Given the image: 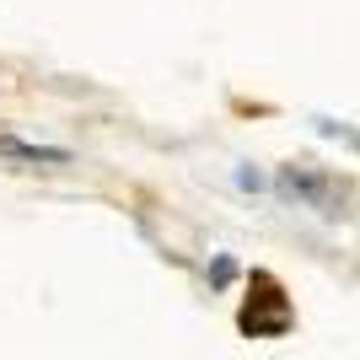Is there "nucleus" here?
<instances>
[{"label": "nucleus", "mask_w": 360, "mask_h": 360, "mask_svg": "<svg viewBox=\"0 0 360 360\" xmlns=\"http://www.w3.org/2000/svg\"><path fill=\"white\" fill-rule=\"evenodd\" d=\"M253 290H258V296H248V307H242V317H237V328L248 333V339L285 333V328H290V301H285V290H280V280H274V274H253Z\"/></svg>", "instance_id": "nucleus-1"}, {"label": "nucleus", "mask_w": 360, "mask_h": 360, "mask_svg": "<svg viewBox=\"0 0 360 360\" xmlns=\"http://www.w3.org/2000/svg\"><path fill=\"white\" fill-rule=\"evenodd\" d=\"M280 188H285L290 199H301V205L323 210V215H345V205H349V183L339 188V178H328V172H317V167H307V162L285 167V172H280Z\"/></svg>", "instance_id": "nucleus-2"}, {"label": "nucleus", "mask_w": 360, "mask_h": 360, "mask_svg": "<svg viewBox=\"0 0 360 360\" xmlns=\"http://www.w3.org/2000/svg\"><path fill=\"white\" fill-rule=\"evenodd\" d=\"M0 156H22V162H49V167H65L70 150L65 146H32V140H16V135H0Z\"/></svg>", "instance_id": "nucleus-3"}, {"label": "nucleus", "mask_w": 360, "mask_h": 360, "mask_svg": "<svg viewBox=\"0 0 360 360\" xmlns=\"http://www.w3.org/2000/svg\"><path fill=\"white\" fill-rule=\"evenodd\" d=\"M231 274H237V264H231V258H215L210 264V285H231Z\"/></svg>", "instance_id": "nucleus-4"}]
</instances>
